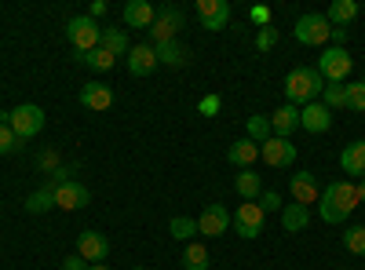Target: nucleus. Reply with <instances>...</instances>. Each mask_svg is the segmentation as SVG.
<instances>
[{
  "label": "nucleus",
  "instance_id": "1",
  "mask_svg": "<svg viewBox=\"0 0 365 270\" xmlns=\"http://www.w3.org/2000/svg\"><path fill=\"white\" fill-rule=\"evenodd\" d=\"M322 88H325V81H322V73L314 66H296L285 77V99H289V106L303 110L307 103L322 99Z\"/></svg>",
  "mask_w": 365,
  "mask_h": 270
},
{
  "label": "nucleus",
  "instance_id": "2",
  "mask_svg": "<svg viewBox=\"0 0 365 270\" xmlns=\"http://www.w3.org/2000/svg\"><path fill=\"white\" fill-rule=\"evenodd\" d=\"M314 70L322 73L325 84H347V77H351V70H354V58H351L347 48H332V44H329V48L322 51V58H318Z\"/></svg>",
  "mask_w": 365,
  "mask_h": 270
},
{
  "label": "nucleus",
  "instance_id": "3",
  "mask_svg": "<svg viewBox=\"0 0 365 270\" xmlns=\"http://www.w3.org/2000/svg\"><path fill=\"white\" fill-rule=\"evenodd\" d=\"M66 41L73 48V55H84V51H96L103 44V29L96 19H88V15H77L66 22Z\"/></svg>",
  "mask_w": 365,
  "mask_h": 270
},
{
  "label": "nucleus",
  "instance_id": "4",
  "mask_svg": "<svg viewBox=\"0 0 365 270\" xmlns=\"http://www.w3.org/2000/svg\"><path fill=\"white\" fill-rule=\"evenodd\" d=\"M44 110L41 106H34V103H22V106H15L11 113H8V128L26 142V139H37L41 132H44Z\"/></svg>",
  "mask_w": 365,
  "mask_h": 270
},
{
  "label": "nucleus",
  "instance_id": "5",
  "mask_svg": "<svg viewBox=\"0 0 365 270\" xmlns=\"http://www.w3.org/2000/svg\"><path fill=\"white\" fill-rule=\"evenodd\" d=\"M329 33H332V26H329V19L318 15V11L299 15L296 26H292V37H296L299 44H307V48H325V44H329Z\"/></svg>",
  "mask_w": 365,
  "mask_h": 270
},
{
  "label": "nucleus",
  "instance_id": "6",
  "mask_svg": "<svg viewBox=\"0 0 365 270\" xmlns=\"http://www.w3.org/2000/svg\"><path fill=\"white\" fill-rule=\"evenodd\" d=\"M263 223H267V212L256 201H241L234 208V216H230V227L245 237V242H256V237L263 234Z\"/></svg>",
  "mask_w": 365,
  "mask_h": 270
},
{
  "label": "nucleus",
  "instance_id": "7",
  "mask_svg": "<svg viewBox=\"0 0 365 270\" xmlns=\"http://www.w3.org/2000/svg\"><path fill=\"white\" fill-rule=\"evenodd\" d=\"M179 29H182V11H179L175 4H161V8H158V15H154V26H150L146 33H150V44L161 48V44L175 41Z\"/></svg>",
  "mask_w": 365,
  "mask_h": 270
},
{
  "label": "nucleus",
  "instance_id": "8",
  "mask_svg": "<svg viewBox=\"0 0 365 270\" xmlns=\"http://www.w3.org/2000/svg\"><path fill=\"white\" fill-rule=\"evenodd\" d=\"M77 256L84 259V263H103L106 256H110V242H106V234H99V230H84V234H77Z\"/></svg>",
  "mask_w": 365,
  "mask_h": 270
},
{
  "label": "nucleus",
  "instance_id": "9",
  "mask_svg": "<svg viewBox=\"0 0 365 270\" xmlns=\"http://www.w3.org/2000/svg\"><path fill=\"white\" fill-rule=\"evenodd\" d=\"M289 194H292V201L296 204H314L318 197H322V187H318V179H314V172H307V168H299L292 179H289Z\"/></svg>",
  "mask_w": 365,
  "mask_h": 270
},
{
  "label": "nucleus",
  "instance_id": "10",
  "mask_svg": "<svg viewBox=\"0 0 365 270\" xmlns=\"http://www.w3.org/2000/svg\"><path fill=\"white\" fill-rule=\"evenodd\" d=\"M322 197H325V201H332L336 208H344V212L351 216L354 208H358V201H361V190H358V183H347V179H336V183H329V187L322 190Z\"/></svg>",
  "mask_w": 365,
  "mask_h": 270
},
{
  "label": "nucleus",
  "instance_id": "11",
  "mask_svg": "<svg viewBox=\"0 0 365 270\" xmlns=\"http://www.w3.org/2000/svg\"><path fill=\"white\" fill-rule=\"evenodd\" d=\"M230 230V212L223 204H205V212L197 216V234L205 237H223Z\"/></svg>",
  "mask_w": 365,
  "mask_h": 270
},
{
  "label": "nucleus",
  "instance_id": "12",
  "mask_svg": "<svg viewBox=\"0 0 365 270\" xmlns=\"http://www.w3.org/2000/svg\"><path fill=\"white\" fill-rule=\"evenodd\" d=\"M259 157L270 165V168H289L296 161V146L289 139H278V135H270L263 146H259Z\"/></svg>",
  "mask_w": 365,
  "mask_h": 270
},
{
  "label": "nucleus",
  "instance_id": "13",
  "mask_svg": "<svg viewBox=\"0 0 365 270\" xmlns=\"http://www.w3.org/2000/svg\"><path fill=\"white\" fill-rule=\"evenodd\" d=\"M197 19H201V29L220 33L230 19V4L227 0H197Z\"/></svg>",
  "mask_w": 365,
  "mask_h": 270
},
{
  "label": "nucleus",
  "instance_id": "14",
  "mask_svg": "<svg viewBox=\"0 0 365 270\" xmlns=\"http://www.w3.org/2000/svg\"><path fill=\"white\" fill-rule=\"evenodd\" d=\"M299 128L303 132H311V135H322L332 128V110L322 106V103H307L299 110Z\"/></svg>",
  "mask_w": 365,
  "mask_h": 270
},
{
  "label": "nucleus",
  "instance_id": "15",
  "mask_svg": "<svg viewBox=\"0 0 365 270\" xmlns=\"http://www.w3.org/2000/svg\"><path fill=\"white\" fill-rule=\"evenodd\" d=\"M91 201V194H88V187H81V183H58L55 187V208H63V212H77V208H84Z\"/></svg>",
  "mask_w": 365,
  "mask_h": 270
},
{
  "label": "nucleus",
  "instance_id": "16",
  "mask_svg": "<svg viewBox=\"0 0 365 270\" xmlns=\"http://www.w3.org/2000/svg\"><path fill=\"white\" fill-rule=\"evenodd\" d=\"M161 63H158V51H154V44H132V51H128V73L132 77H150Z\"/></svg>",
  "mask_w": 365,
  "mask_h": 270
},
{
  "label": "nucleus",
  "instance_id": "17",
  "mask_svg": "<svg viewBox=\"0 0 365 270\" xmlns=\"http://www.w3.org/2000/svg\"><path fill=\"white\" fill-rule=\"evenodd\" d=\"M81 106H84V110H96V113L110 110V106H113V88L103 84V81L84 84V88H81Z\"/></svg>",
  "mask_w": 365,
  "mask_h": 270
},
{
  "label": "nucleus",
  "instance_id": "18",
  "mask_svg": "<svg viewBox=\"0 0 365 270\" xmlns=\"http://www.w3.org/2000/svg\"><path fill=\"white\" fill-rule=\"evenodd\" d=\"M154 15H158V8L150 0H128L125 4V26H132V29H150Z\"/></svg>",
  "mask_w": 365,
  "mask_h": 270
},
{
  "label": "nucleus",
  "instance_id": "19",
  "mask_svg": "<svg viewBox=\"0 0 365 270\" xmlns=\"http://www.w3.org/2000/svg\"><path fill=\"white\" fill-rule=\"evenodd\" d=\"M296 128H299V110L296 106L285 103V106H278V110L270 113V132L278 135V139H289Z\"/></svg>",
  "mask_w": 365,
  "mask_h": 270
},
{
  "label": "nucleus",
  "instance_id": "20",
  "mask_svg": "<svg viewBox=\"0 0 365 270\" xmlns=\"http://www.w3.org/2000/svg\"><path fill=\"white\" fill-rule=\"evenodd\" d=\"M259 157V142H252L249 135L245 139H237V142H230V150H227V161L241 172V168H252V161Z\"/></svg>",
  "mask_w": 365,
  "mask_h": 270
},
{
  "label": "nucleus",
  "instance_id": "21",
  "mask_svg": "<svg viewBox=\"0 0 365 270\" xmlns=\"http://www.w3.org/2000/svg\"><path fill=\"white\" fill-rule=\"evenodd\" d=\"M234 190H237L241 201H259V194H263V179H259L252 168H241V172L234 175Z\"/></svg>",
  "mask_w": 365,
  "mask_h": 270
},
{
  "label": "nucleus",
  "instance_id": "22",
  "mask_svg": "<svg viewBox=\"0 0 365 270\" xmlns=\"http://www.w3.org/2000/svg\"><path fill=\"white\" fill-rule=\"evenodd\" d=\"M340 168H344L347 175H365V139H354V142L344 146Z\"/></svg>",
  "mask_w": 365,
  "mask_h": 270
},
{
  "label": "nucleus",
  "instance_id": "23",
  "mask_svg": "<svg viewBox=\"0 0 365 270\" xmlns=\"http://www.w3.org/2000/svg\"><path fill=\"white\" fill-rule=\"evenodd\" d=\"M307 223H311V208L307 204H282V227H285V234H299V230H307Z\"/></svg>",
  "mask_w": 365,
  "mask_h": 270
},
{
  "label": "nucleus",
  "instance_id": "24",
  "mask_svg": "<svg viewBox=\"0 0 365 270\" xmlns=\"http://www.w3.org/2000/svg\"><path fill=\"white\" fill-rule=\"evenodd\" d=\"M55 208V183H44V187H37L34 194L26 197V212L29 216H44V212H51Z\"/></svg>",
  "mask_w": 365,
  "mask_h": 270
},
{
  "label": "nucleus",
  "instance_id": "25",
  "mask_svg": "<svg viewBox=\"0 0 365 270\" xmlns=\"http://www.w3.org/2000/svg\"><path fill=\"white\" fill-rule=\"evenodd\" d=\"M325 19H329V26H340V29H347V26L358 19V0H332Z\"/></svg>",
  "mask_w": 365,
  "mask_h": 270
},
{
  "label": "nucleus",
  "instance_id": "26",
  "mask_svg": "<svg viewBox=\"0 0 365 270\" xmlns=\"http://www.w3.org/2000/svg\"><path fill=\"white\" fill-rule=\"evenodd\" d=\"M73 58H77L81 66L96 70V73H106V70H113V63H117V58H113V55H110V51H106L103 44H99L96 51H84V55H73Z\"/></svg>",
  "mask_w": 365,
  "mask_h": 270
},
{
  "label": "nucleus",
  "instance_id": "27",
  "mask_svg": "<svg viewBox=\"0 0 365 270\" xmlns=\"http://www.w3.org/2000/svg\"><path fill=\"white\" fill-rule=\"evenodd\" d=\"M154 51H158V63H165V66H187L190 63V51L182 48L179 41H168V44H161Z\"/></svg>",
  "mask_w": 365,
  "mask_h": 270
},
{
  "label": "nucleus",
  "instance_id": "28",
  "mask_svg": "<svg viewBox=\"0 0 365 270\" xmlns=\"http://www.w3.org/2000/svg\"><path fill=\"white\" fill-rule=\"evenodd\" d=\"M103 48H106L113 58L128 55V51H132V44H128V29H103Z\"/></svg>",
  "mask_w": 365,
  "mask_h": 270
},
{
  "label": "nucleus",
  "instance_id": "29",
  "mask_svg": "<svg viewBox=\"0 0 365 270\" xmlns=\"http://www.w3.org/2000/svg\"><path fill=\"white\" fill-rule=\"evenodd\" d=\"M208 249L201 242H187V249H182V266L187 270H208Z\"/></svg>",
  "mask_w": 365,
  "mask_h": 270
},
{
  "label": "nucleus",
  "instance_id": "30",
  "mask_svg": "<svg viewBox=\"0 0 365 270\" xmlns=\"http://www.w3.org/2000/svg\"><path fill=\"white\" fill-rule=\"evenodd\" d=\"M318 103L329 110H347V84H325Z\"/></svg>",
  "mask_w": 365,
  "mask_h": 270
},
{
  "label": "nucleus",
  "instance_id": "31",
  "mask_svg": "<svg viewBox=\"0 0 365 270\" xmlns=\"http://www.w3.org/2000/svg\"><path fill=\"white\" fill-rule=\"evenodd\" d=\"M168 234L175 237V242H194V237H197V219H190V216H175V219L168 223Z\"/></svg>",
  "mask_w": 365,
  "mask_h": 270
},
{
  "label": "nucleus",
  "instance_id": "32",
  "mask_svg": "<svg viewBox=\"0 0 365 270\" xmlns=\"http://www.w3.org/2000/svg\"><path fill=\"white\" fill-rule=\"evenodd\" d=\"M245 128H249V139H252V142H259V146L274 135V132H270V117H267V113H252Z\"/></svg>",
  "mask_w": 365,
  "mask_h": 270
},
{
  "label": "nucleus",
  "instance_id": "33",
  "mask_svg": "<svg viewBox=\"0 0 365 270\" xmlns=\"http://www.w3.org/2000/svg\"><path fill=\"white\" fill-rule=\"evenodd\" d=\"M344 249L354 252V256H365V227H361V223L344 230Z\"/></svg>",
  "mask_w": 365,
  "mask_h": 270
},
{
  "label": "nucleus",
  "instance_id": "34",
  "mask_svg": "<svg viewBox=\"0 0 365 270\" xmlns=\"http://www.w3.org/2000/svg\"><path fill=\"white\" fill-rule=\"evenodd\" d=\"M347 110H354V113H365V81H354V84H347Z\"/></svg>",
  "mask_w": 365,
  "mask_h": 270
},
{
  "label": "nucleus",
  "instance_id": "35",
  "mask_svg": "<svg viewBox=\"0 0 365 270\" xmlns=\"http://www.w3.org/2000/svg\"><path fill=\"white\" fill-rule=\"evenodd\" d=\"M22 150V139L8 128V125H0V157H8V154H19Z\"/></svg>",
  "mask_w": 365,
  "mask_h": 270
},
{
  "label": "nucleus",
  "instance_id": "36",
  "mask_svg": "<svg viewBox=\"0 0 365 270\" xmlns=\"http://www.w3.org/2000/svg\"><path fill=\"white\" fill-rule=\"evenodd\" d=\"M318 216H322L325 223H347V212H344V208H336V204L325 201V197H318Z\"/></svg>",
  "mask_w": 365,
  "mask_h": 270
},
{
  "label": "nucleus",
  "instance_id": "37",
  "mask_svg": "<svg viewBox=\"0 0 365 270\" xmlns=\"http://www.w3.org/2000/svg\"><path fill=\"white\" fill-rule=\"evenodd\" d=\"M278 41H282V33H278L274 26H263L259 33H256V48H259V51H270V48L278 44Z\"/></svg>",
  "mask_w": 365,
  "mask_h": 270
},
{
  "label": "nucleus",
  "instance_id": "38",
  "mask_svg": "<svg viewBox=\"0 0 365 270\" xmlns=\"http://www.w3.org/2000/svg\"><path fill=\"white\" fill-rule=\"evenodd\" d=\"M256 204L263 208V212H278V208H282V194H278V190H263Z\"/></svg>",
  "mask_w": 365,
  "mask_h": 270
},
{
  "label": "nucleus",
  "instance_id": "39",
  "mask_svg": "<svg viewBox=\"0 0 365 270\" xmlns=\"http://www.w3.org/2000/svg\"><path fill=\"white\" fill-rule=\"evenodd\" d=\"M220 106H223V99H220V95H205V99L197 103V110H201V113H208V117H216V113H220Z\"/></svg>",
  "mask_w": 365,
  "mask_h": 270
},
{
  "label": "nucleus",
  "instance_id": "40",
  "mask_svg": "<svg viewBox=\"0 0 365 270\" xmlns=\"http://www.w3.org/2000/svg\"><path fill=\"white\" fill-rule=\"evenodd\" d=\"M249 19H252V22L263 29V26H270V8H267V4H256V8L249 11Z\"/></svg>",
  "mask_w": 365,
  "mask_h": 270
},
{
  "label": "nucleus",
  "instance_id": "41",
  "mask_svg": "<svg viewBox=\"0 0 365 270\" xmlns=\"http://www.w3.org/2000/svg\"><path fill=\"white\" fill-rule=\"evenodd\" d=\"M110 11V4H106V0H91V8H88V19H103Z\"/></svg>",
  "mask_w": 365,
  "mask_h": 270
},
{
  "label": "nucleus",
  "instance_id": "42",
  "mask_svg": "<svg viewBox=\"0 0 365 270\" xmlns=\"http://www.w3.org/2000/svg\"><path fill=\"white\" fill-rule=\"evenodd\" d=\"M88 266H91V263H84L81 256H66V259H63V270H88Z\"/></svg>",
  "mask_w": 365,
  "mask_h": 270
},
{
  "label": "nucleus",
  "instance_id": "43",
  "mask_svg": "<svg viewBox=\"0 0 365 270\" xmlns=\"http://www.w3.org/2000/svg\"><path fill=\"white\" fill-rule=\"evenodd\" d=\"M358 190H361V204H365V179H361V183H358Z\"/></svg>",
  "mask_w": 365,
  "mask_h": 270
},
{
  "label": "nucleus",
  "instance_id": "44",
  "mask_svg": "<svg viewBox=\"0 0 365 270\" xmlns=\"http://www.w3.org/2000/svg\"><path fill=\"white\" fill-rule=\"evenodd\" d=\"M88 270H110V266H103V263H96V266H88Z\"/></svg>",
  "mask_w": 365,
  "mask_h": 270
},
{
  "label": "nucleus",
  "instance_id": "45",
  "mask_svg": "<svg viewBox=\"0 0 365 270\" xmlns=\"http://www.w3.org/2000/svg\"><path fill=\"white\" fill-rule=\"evenodd\" d=\"M132 270H146V266H132Z\"/></svg>",
  "mask_w": 365,
  "mask_h": 270
},
{
  "label": "nucleus",
  "instance_id": "46",
  "mask_svg": "<svg viewBox=\"0 0 365 270\" xmlns=\"http://www.w3.org/2000/svg\"><path fill=\"white\" fill-rule=\"evenodd\" d=\"M336 270H347V266H336Z\"/></svg>",
  "mask_w": 365,
  "mask_h": 270
}]
</instances>
